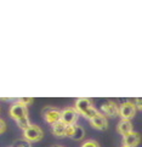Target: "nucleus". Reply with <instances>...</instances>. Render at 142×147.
Instances as JSON below:
<instances>
[{
  "label": "nucleus",
  "instance_id": "obj_1",
  "mask_svg": "<svg viewBox=\"0 0 142 147\" xmlns=\"http://www.w3.org/2000/svg\"><path fill=\"white\" fill-rule=\"evenodd\" d=\"M23 136L24 140L28 141V142H36V141H40L44 136V131L39 125L36 124H30V127L28 129H26L23 131Z\"/></svg>",
  "mask_w": 142,
  "mask_h": 147
},
{
  "label": "nucleus",
  "instance_id": "obj_2",
  "mask_svg": "<svg viewBox=\"0 0 142 147\" xmlns=\"http://www.w3.org/2000/svg\"><path fill=\"white\" fill-rule=\"evenodd\" d=\"M136 112H137L136 105L131 101H126L119 107V115L125 120H131L136 115Z\"/></svg>",
  "mask_w": 142,
  "mask_h": 147
},
{
  "label": "nucleus",
  "instance_id": "obj_3",
  "mask_svg": "<svg viewBox=\"0 0 142 147\" xmlns=\"http://www.w3.org/2000/svg\"><path fill=\"white\" fill-rule=\"evenodd\" d=\"M78 118H79V114L74 109V107H67L61 111V122L66 125L75 124Z\"/></svg>",
  "mask_w": 142,
  "mask_h": 147
},
{
  "label": "nucleus",
  "instance_id": "obj_4",
  "mask_svg": "<svg viewBox=\"0 0 142 147\" xmlns=\"http://www.w3.org/2000/svg\"><path fill=\"white\" fill-rule=\"evenodd\" d=\"M9 113H10V117L12 119L18 120L23 117H28V108L22 106V105L18 103V102H15L12 106L10 107Z\"/></svg>",
  "mask_w": 142,
  "mask_h": 147
},
{
  "label": "nucleus",
  "instance_id": "obj_5",
  "mask_svg": "<svg viewBox=\"0 0 142 147\" xmlns=\"http://www.w3.org/2000/svg\"><path fill=\"white\" fill-rule=\"evenodd\" d=\"M44 119L46 123H49L51 125H54L55 123L60 122L61 120V111L57 108H54V107H47L44 109Z\"/></svg>",
  "mask_w": 142,
  "mask_h": 147
},
{
  "label": "nucleus",
  "instance_id": "obj_6",
  "mask_svg": "<svg viewBox=\"0 0 142 147\" xmlns=\"http://www.w3.org/2000/svg\"><path fill=\"white\" fill-rule=\"evenodd\" d=\"M101 111L104 117L106 115H108V117H117V115H119V106L113 101H108L104 105H102Z\"/></svg>",
  "mask_w": 142,
  "mask_h": 147
},
{
  "label": "nucleus",
  "instance_id": "obj_7",
  "mask_svg": "<svg viewBox=\"0 0 142 147\" xmlns=\"http://www.w3.org/2000/svg\"><path fill=\"white\" fill-rule=\"evenodd\" d=\"M141 142V136L139 133L133 131L126 136H123V146L124 147H137Z\"/></svg>",
  "mask_w": 142,
  "mask_h": 147
},
{
  "label": "nucleus",
  "instance_id": "obj_8",
  "mask_svg": "<svg viewBox=\"0 0 142 147\" xmlns=\"http://www.w3.org/2000/svg\"><path fill=\"white\" fill-rule=\"evenodd\" d=\"M92 107V102L90 98H85V97H81V98H78L77 102H75V106H74V109L78 112L79 115H83L85 113L89 108Z\"/></svg>",
  "mask_w": 142,
  "mask_h": 147
},
{
  "label": "nucleus",
  "instance_id": "obj_9",
  "mask_svg": "<svg viewBox=\"0 0 142 147\" xmlns=\"http://www.w3.org/2000/svg\"><path fill=\"white\" fill-rule=\"evenodd\" d=\"M90 123H91L92 127L95 129H97V130H104V129H107V127H108V122H107L106 117H104L102 113H100V112H98V114L96 115V117L90 120Z\"/></svg>",
  "mask_w": 142,
  "mask_h": 147
},
{
  "label": "nucleus",
  "instance_id": "obj_10",
  "mask_svg": "<svg viewBox=\"0 0 142 147\" xmlns=\"http://www.w3.org/2000/svg\"><path fill=\"white\" fill-rule=\"evenodd\" d=\"M117 130H118V133L122 134L123 136H126L128 134L133 133L134 128H133V123H131V120L122 119V120H120V122L118 123V125H117Z\"/></svg>",
  "mask_w": 142,
  "mask_h": 147
},
{
  "label": "nucleus",
  "instance_id": "obj_11",
  "mask_svg": "<svg viewBox=\"0 0 142 147\" xmlns=\"http://www.w3.org/2000/svg\"><path fill=\"white\" fill-rule=\"evenodd\" d=\"M65 129H66V124H63L61 120L52 125V133L57 138H62L65 135Z\"/></svg>",
  "mask_w": 142,
  "mask_h": 147
},
{
  "label": "nucleus",
  "instance_id": "obj_12",
  "mask_svg": "<svg viewBox=\"0 0 142 147\" xmlns=\"http://www.w3.org/2000/svg\"><path fill=\"white\" fill-rule=\"evenodd\" d=\"M16 123H17V125H18V128L20 129H22L23 131L26 130V129H28L29 127H30V120H29V117H23V118H21V119H18V120H16Z\"/></svg>",
  "mask_w": 142,
  "mask_h": 147
},
{
  "label": "nucleus",
  "instance_id": "obj_13",
  "mask_svg": "<svg viewBox=\"0 0 142 147\" xmlns=\"http://www.w3.org/2000/svg\"><path fill=\"white\" fill-rule=\"evenodd\" d=\"M75 130H77V125L73 124V125H66V129H65V135L63 136H67V138H73L75 134Z\"/></svg>",
  "mask_w": 142,
  "mask_h": 147
},
{
  "label": "nucleus",
  "instance_id": "obj_14",
  "mask_svg": "<svg viewBox=\"0 0 142 147\" xmlns=\"http://www.w3.org/2000/svg\"><path fill=\"white\" fill-rule=\"evenodd\" d=\"M97 114H98V111H97V109H96V108H95V107L92 106L91 108H89L87 111H86L85 113H84L83 115H84V118H86V119H89V120H91L92 118H95V117H96Z\"/></svg>",
  "mask_w": 142,
  "mask_h": 147
},
{
  "label": "nucleus",
  "instance_id": "obj_15",
  "mask_svg": "<svg viewBox=\"0 0 142 147\" xmlns=\"http://www.w3.org/2000/svg\"><path fill=\"white\" fill-rule=\"evenodd\" d=\"M16 102H18V103L22 105V106H24V107L28 108V106H30V105L34 102V98H32V97H21V98H18Z\"/></svg>",
  "mask_w": 142,
  "mask_h": 147
},
{
  "label": "nucleus",
  "instance_id": "obj_16",
  "mask_svg": "<svg viewBox=\"0 0 142 147\" xmlns=\"http://www.w3.org/2000/svg\"><path fill=\"white\" fill-rule=\"evenodd\" d=\"M81 147H100V145L97 141H95V140H87L83 144Z\"/></svg>",
  "mask_w": 142,
  "mask_h": 147
},
{
  "label": "nucleus",
  "instance_id": "obj_17",
  "mask_svg": "<svg viewBox=\"0 0 142 147\" xmlns=\"http://www.w3.org/2000/svg\"><path fill=\"white\" fill-rule=\"evenodd\" d=\"M15 147H32V145L26 140H20L15 144Z\"/></svg>",
  "mask_w": 142,
  "mask_h": 147
},
{
  "label": "nucleus",
  "instance_id": "obj_18",
  "mask_svg": "<svg viewBox=\"0 0 142 147\" xmlns=\"http://www.w3.org/2000/svg\"><path fill=\"white\" fill-rule=\"evenodd\" d=\"M5 131H6V123H5V120L0 118V135L4 134Z\"/></svg>",
  "mask_w": 142,
  "mask_h": 147
},
{
  "label": "nucleus",
  "instance_id": "obj_19",
  "mask_svg": "<svg viewBox=\"0 0 142 147\" xmlns=\"http://www.w3.org/2000/svg\"><path fill=\"white\" fill-rule=\"evenodd\" d=\"M136 102H137V106H136V108H141V100L140 98H137V100H136Z\"/></svg>",
  "mask_w": 142,
  "mask_h": 147
},
{
  "label": "nucleus",
  "instance_id": "obj_20",
  "mask_svg": "<svg viewBox=\"0 0 142 147\" xmlns=\"http://www.w3.org/2000/svg\"><path fill=\"white\" fill-rule=\"evenodd\" d=\"M52 147H62V146H52Z\"/></svg>",
  "mask_w": 142,
  "mask_h": 147
},
{
  "label": "nucleus",
  "instance_id": "obj_21",
  "mask_svg": "<svg viewBox=\"0 0 142 147\" xmlns=\"http://www.w3.org/2000/svg\"><path fill=\"white\" fill-rule=\"evenodd\" d=\"M123 147H124V146H123Z\"/></svg>",
  "mask_w": 142,
  "mask_h": 147
}]
</instances>
